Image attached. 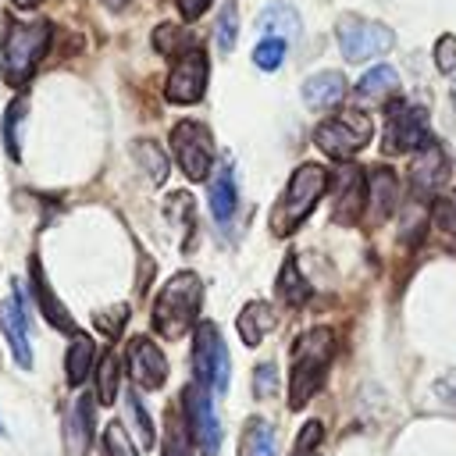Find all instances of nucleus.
<instances>
[{
    "mask_svg": "<svg viewBox=\"0 0 456 456\" xmlns=\"http://www.w3.org/2000/svg\"><path fill=\"white\" fill-rule=\"evenodd\" d=\"M335 360V331L317 324L306 328L289 349V410H303L328 378Z\"/></svg>",
    "mask_w": 456,
    "mask_h": 456,
    "instance_id": "f257e3e1",
    "label": "nucleus"
},
{
    "mask_svg": "<svg viewBox=\"0 0 456 456\" xmlns=\"http://www.w3.org/2000/svg\"><path fill=\"white\" fill-rule=\"evenodd\" d=\"M200 306H203V281L200 274L192 271H178L164 281V289L157 292L153 299V331L160 338H182L189 328H196V317H200Z\"/></svg>",
    "mask_w": 456,
    "mask_h": 456,
    "instance_id": "f03ea898",
    "label": "nucleus"
},
{
    "mask_svg": "<svg viewBox=\"0 0 456 456\" xmlns=\"http://www.w3.org/2000/svg\"><path fill=\"white\" fill-rule=\"evenodd\" d=\"M324 189H328V167L324 164H314V160L310 164H299L292 171V178L285 182L281 200L271 210V232L274 235H292L314 214V207L324 196Z\"/></svg>",
    "mask_w": 456,
    "mask_h": 456,
    "instance_id": "7ed1b4c3",
    "label": "nucleus"
},
{
    "mask_svg": "<svg viewBox=\"0 0 456 456\" xmlns=\"http://www.w3.org/2000/svg\"><path fill=\"white\" fill-rule=\"evenodd\" d=\"M50 46L46 21H11L0 43V75L7 86H25Z\"/></svg>",
    "mask_w": 456,
    "mask_h": 456,
    "instance_id": "20e7f679",
    "label": "nucleus"
},
{
    "mask_svg": "<svg viewBox=\"0 0 456 456\" xmlns=\"http://www.w3.org/2000/svg\"><path fill=\"white\" fill-rule=\"evenodd\" d=\"M192 370H196V381L210 388V395H228L232 360H228V346H224L217 324H210V321H200V324H196V338H192Z\"/></svg>",
    "mask_w": 456,
    "mask_h": 456,
    "instance_id": "39448f33",
    "label": "nucleus"
},
{
    "mask_svg": "<svg viewBox=\"0 0 456 456\" xmlns=\"http://www.w3.org/2000/svg\"><path fill=\"white\" fill-rule=\"evenodd\" d=\"M370 135H374V125H370V118L360 114V110H342V114H335V118H328V121H321V125L314 128V142H317L328 157H335V160L356 157V153L370 142Z\"/></svg>",
    "mask_w": 456,
    "mask_h": 456,
    "instance_id": "423d86ee",
    "label": "nucleus"
},
{
    "mask_svg": "<svg viewBox=\"0 0 456 456\" xmlns=\"http://www.w3.org/2000/svg\"><path fill=\"white\" fill-rule=\"evenodd\" d=\"M178 406H182V413H185V424H189L196 456H217V452H221V420H217V413H214V395H210V388L200 385V381L185 385Z\"/></svg>",
    "mask_w": 456,
    "mask_h": 456,
    "instance_id": "0eeeda50",
    "label": "nucleus"
},
{
    "mask_svg": "<svg viewBox=\"0 0 456 456\" xmlns=\"http://www.w3.org/2000/svg\"><path fill=\"white\" fill-rule=\"evenodd\" d=\"M171 153H175L178 167L185 171V178H192V182L210 178V171H214V142H210L207 125L178 121L171 128Z\"/></svg>",
    "mask_w": 456,
    "mask_h": 456,
    "instance_id": "6e6552de",
    "label": "nucleus"
},
{
    "mask_svg": "<svg viewBox=\"0 0 456 456\" xmlns=\"http://www.w3.org/2000/svg\"><path fill=\"white\" fill-rule=\"evenodd\" d=\"M428 110L417 103H392L388 107V125H385V153H417L428 146Z\"/></svg>",
    "mask_w": 456,
    "mask_h": 456,
    "instance_id": "1a4fd4ad",
    "label": "nucleus"
},
{
    "mask_svg": "<svg viewBox=\"0 0 456 456\" xmlns=\"http://www.w3.org/2000/svg\"><path fill=\"white\" fill-rule=\"evenodd\" d=\"M395 46V36L388 25L378 21H360V18H342L338 21V50L346 61H367L381 57Z\"/></svg>",
    "mask_w": 456,
    "mask_h": 456,
    "instance_id": "9d476101",
    "label": "nucleus"
},
{
    "mask_svg": "<svg viewBox=\"0 0 456 456\" xmlns=\"http://www.w3.org/2000/svg\"><path fill=\"white\" fill-rule=\"evenodd\" d=\"M125 367H128L132 385L142 388V392H157V388H164V381H167V356H164V349H160L150 335L128 338Z\"/></svg>",
    "mask_w": 456,
    "mask_h": 456,
    "instance_id": "9b49d317",
    "label": "nucleus"
},
{
    "mask_svg": "<svg viewBox=\"0 0 456 456\" xmlns=\"http://www.w3.org/2000/svg\"><path fill=\"white\" fill-rule=\"evenodd\" d=\"M203 93H207V57H203V50H189L185 57L175 61L167 86H164V96L171 103L185 107V103L203 100Z\"/></svg>",
    "mask_w": 456,
    "mask_h": 456,
    "instance_id": "f8f14e48",
    "label": "nucleus"
},
{
    "mask_svg": "<svg viewBox=\"0 0 456 456\" xmlns=\"http://www.w3.org/2000/svg\"><path fill=\"white\" fill-rule=\"evenodd\" d=\"M0 328L4 338L18 360V367H32V342H28V317H25V299L18 289H11V296L0 303Z\"/></svg>",
    "mask_w": 456,
    "mask_h": 456,
    "instance_id": "ddd939ff",
    "label": "nucleus"
},
{
    "mask_svg": "<svg viewBox=\"0 0 456 456\" xmlns=\"http://www.w3.org/2000/svg\"><path fill=\"white\" fill-rule=\"evenodd\" d=\"M363 207H367V175L353 164L338 167V175H335V221L353 224Z\"/></svg>",
    "mask_w": 456,
    "mask_h": 456,
    "instance_id": "4468645a",
    "label": "nucleus"
},
{
    "mask_svg": "<svg viewBox=\"0 0 456 456\" xmlns=\"http://www.w3.org/2000/svg\"><path fill=\"white\" fill-rule=\"evenodd\" d=\"M449 175V160H445V150L431 139L428 146H420L413 153V164H410V185L417 196H431Z\"/></svg>",
    "mask_w": 456,
    "mask_h": 456,
    "instance_id": "2eb2a0df",
    "label": "nucleus"
},
{
    "mask_svg": "<svg viewBox=\"0 0 456 456\" xmlns=\"http://www.w3.org/2000/svg\"><path fill=\"white\" fill-rule=\"evenodd\" d=\"M399 207V182L388 167H370L367 175V210H370V221H385L392 217Z\"/></svg>",
    "mask_w": 456,
    "mask_h": 456,
    "instance_id": "dca6fc26",
    "label": "nucleus"
},
{
    "mask_svg": "<svg viewBox=\"0 0 456 456\" xmlns=\"http://www.w3.org/2000/svg\"><path fill=\"white\" fill-rule=\"evenodd\" d=\"M274 324H278V314H274V306H271V303H264V299L246 303V306H242V314H239V321H235L239 338H242L246 346H253V349H256V346L274 331Z\"/></svg>",
    "mask_w": 456,
    "mask_h": 456,
    "instance_id": "f3484780",
    "label": "nucleus"
},
{
    "mask_svg": "<svg viewBox=\"0 0 456 456\" xmlns=\"http://www.w3.org/2000/svg\"><path fill=\"white\" fill-rule=\"evenodd\" d=\"M32 292H36V303H39V310H43V317L57 328V331H68V335H75V317L68 314V306L53 296V289H50V281H46V274H43V267H39V260H32Z\"/></svg>",
    "mask_w": 456,
    "mask_h": 456,
    "instance_id": "a211bd4d",
    "label": "nucleus"
},
{
    "mask_svg": "<svg viewBox=\"0 0 456 456\" xmlns=\"http://www.w3.org/2000/svg\"><path fill=\"white\" fill-rule=\"evenodd\" d=\"M349 93V82L342 71H317L303 82V103L306 107H335Z\"/></svg>",
    "mask_w": 456,
    "mask_h": 456,
    "instance_id": "6ab92c4d",
    "label": "nucleus"
},
{
    "mask_svg": "<svg viewBox=\"0 0 456 456\" xmlns=\"http://www.w3.org/2000/svg\"><path fill=\"white\" fill-rule=\"evenodd\" d=\"M96 370V342L86 335V331H75L71 335V346L64 353V374H68V385L78 388L86 385V378Z\"/></svg>",
    "mask_w": 456,
    "mask_h": 456,
    "instance_id": "aec40b11",
    "label": "nucleus"
},
{
    "mask_svg": "<svg viewBox=\"0 0 456 456\" xmlns=\"http://www.w3.org/2000/svg\"><path fill=\"white\" fill-rule=\"evenodd\" d=\"M93 406H96V395H78V403L71 406V417H68V449H71V456H86L89 452L93 428H96Z\"/></svg>",
    "mask_w": 456,
    "mask_h": 456,
    "instance_id": "412c9836",
    "label": "nucleus"
},
{
    "mask_svg": "<svg viewBox=\"0 0 456 456\" xmlns=\"http://www.w3.org/2000/svg\"><path fill=\"white\" fill-rule=\"evenodd\" d=\"M256 32H260L264 39H281V43H289V39L299 36V14H296L289 4H271V7L260 11Z\"/></svg>",
    "mask_w": 456,
    "mask_h": 456,
    "instance_id": "4be33fe9",
    "label": "nucleus"
},
{
    "mask_svg": "<svg viewBox=\"0 0 456 456\" xmlns=\"http://www.w3.org/2000/svg\"><path fill=\"white\" fill-rule=\"evenodd\" d=\"M235 175H232V164H221L214 167L210 175V214L217 224H228L232 214H235Z\"/></svg>",
    "mask_w": 456,
    "mask_h": 456,
    "instance_id": "5701e85b",
    "label": "nucleus"
},
{
    "mask_svg": "<svg viewBox=\"0 0 456 456\" xmlns=\"http://www.w3.org/2000/svg\"><path fill=\"white\" fill-rule=\"evenodd\" d=\"M239 456H278V435L274 424L264 417H249L239 435Z\"/></svg>",
    "mask_w": 456,
    "mask_h": 456,
    "instance_id": "b1692460",
    "label": "nucleus"
},
{
    "mask_svg": "<svg viewBox=\"0 0 456 456\" xmlns=\"http://www.w3.org/2000/svg\"><path fill=\"white\" fill-rule=\"evenodd\" d=\"M160 456H196L189 424L182 406H167L164 410V442H160Z\"/></svg>",
    "mask_w": 456,
    "mask_h": 456,
    "instance_id": "393cba45",
    "label": "nucleus"
},
{
    "mask_svg": "<svg viewBox=\"0 0 456 456\" xmlns=\"http://www.w3.org/2000/svg\"><path fill=\"white\" fill-rule=\"evenodd\" d=\"M274 292H278V299H281L285 306H303V303L310 299V285H306V278L299 274V267H296V260H292V256L281 264Z\"/></svg>",
    "mask_w": 456,
    "mask_h": 456,
    "instance_id": "a878e982",
    "label": "nucleus"
},
{
    "mask_svg": "<svg viewBox=\"0 0 456 456\" xmlns=\"http://www.w3.org/2000/svg\"><path fill=\"white\" fill-rule=\"evenodd\" d=\"M96 403L110 406L118 399V385H121V360L114 349H107L100 360H96Z\"/></svg>",
    "mask_w": 456,
    "mask_h": 456,
    "instance_id": "bb28decb",
    "label": "nucleus"
},
{
    "mask_svg": "<svg viewBox=\"0 0 456 456\" xmlns=\"http://www.w3.org/2000/svg\"><path fill=\"white\" fill-rule=\"evenodd\" d=\"M395 89H399V75H395L388 64H378V68H370V71L360 78V86H356V96H360V100H370V103H378V100L392 96Z\"/></svg>",
    "mask_w": 456,
    "mask_h": 456,
    "instance_id": "cd10ccee",
    "label": "nucleus"
},
{
    "mask_svg": "<svg viewBox=\"0 0 456 456\" xmlns=\"http://www.w3.org/2000/svg\"><path fill=\"white\" fill-rule=\"evenodd\" d=\"M28 114V96H14L4 110V150L7 157H21V121Z\"/></svg>",
    "mask_w": 456,
    "mask_h": 456,
    "instance_id": "c85d7f7f",
    "label": "nucleus"
},
{
    "mask_svg": "<svg viewBox=\"0 0 456 456\" xmlns=\"http://www.w3.org/2000/svg\"><path fill=\"white\" fill-rule=\"evenodd\" d=\"M192 43H196V39H192V32H189V28H182V25H157V32H153V46H157V53L185 57L189 50H196Z\"/></svg>",
    "mask_w": 456,
    "mask_h": 456,
    "instance_id": "c756f323",
    "label": "nucleus"
},
{
    "mask_svg": "<svg viewBox=\"0 0 456 456\" xmlns=\"http://www.w3.org/2000/svg\"><path fill=\"white\" fill-rule=\"evenodd\" d=\"M281 392V381H278V363L274 360H264L253 367V399L256 403H267Z\"/></svg>",
    "mask_w": 456,
    "mask_h": 456,
    "instance_id": "7c9ffc66",
    "label": "nucleus"
},
{
    "mask_svg": "<svg viewBox=\"0 0 456 456\" xmlns=\"http://www.w3.org/2000/svg\"><path fill=\"white\" fill-rule=\"evenodd\" d=\"M103 456H139V449H135V442L121 420H110L103 428Z\"/></svg>",
    "mask_w": 456,
    "mask_h": 456,
    "instance_id": "2f4dec72",
    "label": "nucleus"
},
{
    "mask_svg": "<svg viewBox=\"0 0 456 456\" xmlns=\"http://www.w3.org/2000/svg\"><path fill=\"white\" fill-rule=\"evenodd\" d=\"M135 160L142 164V171L150 175V182H157V185H160V182L167 178V157H164L153 142H146V139H142V142H135Z\"/></svg>",
    "mask_w": 456,
    "mask_h": 456,
    "instance_id": "473e14b6",
    "label": "nucleus"
},
{
    "mask_svg": "<svg viewBox=\"0 0 456 456\" xmlns=\"http://www.w3.org/2000/svg\"><path fill=\"white\" fill-rule=\"evenodd\" d=\"M235 39H239V14H235V4H224L221 18H217L214 43H217L221 53H232V50H235Z\"/></svg>",
    "mask_w": 456,
    "mask_h": 456,
    "instance_id": "72a5a7b5",
    "label": "nucleus"
},
{
    "mask_svg": "<svg viewBox=\"0 0 456 456\" xmlns=\"http://www.w3.org/2000/svg\"><path fill=\"white\" fill-rule=\"evenodd\" d=\"M128 410H132V420H135V431H139V445L150 449L157 442V431H153V420H150V413H146V406L139 403L135 392H128Z\"/></svg>",
    "mask_w": 456,
    "mask_h": 456,
    "instance_id": "f704fd0d",
    "label": "nucleus"
},
{
    "mask_svg": "<svg viewBox=\"0 0 456 456\" xmlns=\"http://www.w3.org/2000/svg\"><path fill=\"white\" fill-rule=\"evenodd\" d=\"M281 57H285V43L281 39H260L253 46V64L264 68V71H274L281 64Z\"/></svg>",
    "mask_w": 456,
    "mask_h": 456,
    "instance_id": "c9c22d12",
    "label": "nucleus"
},
{
    "mask_svg": "<svg viewBox=\"0 0 456 456\" xmlns=\"http://www.w3.org/2000/svg\"><path fill=\"white\" fill-rule=\"evenodd\" d=\"M125 321H128V306H125V303H118V306H110V310L93 314V324H96L107 338H118V335H121V328H125Z\"/></svg>",
    "mask_w": 456,
    "mask_h": 456,
    "instance_id": "e433bc0d",
    "label": "nucleus"
},
{
    "mask_svg": "<svg viewBox=\"0 0 456 456\" xmlns=\"http://www.w3.org/2000/svg\"><path fill=\"white\" fill-rule=\"evenodd\" d=\"M431 217H435V224H438L442 232L456 235V189H452L449 196H438V200H435Z\"/></svg>",
    "mask_w": 456,
    "mask_h": 456,
    "instance_id": "4c0bfd02",
    "label": "nucleus"
},
{
    "mask_svg": "<svg viewBox=\"0 0 456 456\" xmlns=\"http://www.w3.org/2000/svg\"><path fill=\"white\" fill-rule=\"evenodd\" d=\"M321 438H324V424L321 420H306L303 431H299V438H296V452L299 456H314V449L321 445Z\"/></svg>",
    "mask_w": 456,
    "mask_h": 456,
    "instance_id": "58836bf2",
    "label": "nucleus"
},
{
    "mask_svg": "<svg viewBox=\"0 0 456 456\" xmlns=\"http://www.w3.org/2000/svg\"><path fill=\"white\" fill-rule=\"evenodd\" d=\"M435 68L438 71H456V36H438V43H435Z\"/></svg>",
    "mask_w": 456,
    "mask_h": 456,
    "instance_id": "ea45409f",
    "label": "nucleus"
},
{
    "mask_svg": "<svg viewBox=\"0 0 456 456\" xmlns=\"http://www.w3.org/2000/svg\"><path fill=\"white\" fill-rule=\"evenodd\" d=\"M210 7V0H178V14L185 18V21H192V18H200L203 11Z\"/></svg>",
    "mask_w": 456,
    "mask_h": 456,
    "instance_id": "a19ab883",
    "label": "nucleus"
},
{
    "mask_svg": "<svg viewBox=\"0 0 456 456\" xmlns=\"http://www.w3.org/2000/svg\"><path fill=\"white\" fill-rule=\"evenodd\" d=\"M125 4H128V0H107V7H114V11H121Z\"/></svg>",
    "mask_w": 456,
    "mask_h": 456,
    "instance_id": "79ce46f5",
    "label": "nucleus"
},
{
    "mask_svg": "<svg viewBox=\"0 0 456 456\" xmlns=\"http://www.w3.org/2000/svg\"><path fill=\"white\" fill-rule=\"evenodd\" d=\"M11 4H18V7H36L39 0H11Z\"/></svg>",
    "mask_w": 456,
    "mask_h": 456,
    "instance_id": "37998d69",
    "label": "nucleus"
},
{
    "mask_svg": "<svg viewBox=\"0 0 456 456\" xmlns=\"http://www.w3.org/2000/svg\"><path fill=\"white\" fill-rule=\"evenodd\" d=\"M0 435H7V428H4V420H0Z\"/></svg>",
    "mask_w": 456,
    "mask_h": 456,
    "instance_id": "c03bdc74",
    "label": "nucleus"
}]
</instances>
